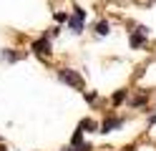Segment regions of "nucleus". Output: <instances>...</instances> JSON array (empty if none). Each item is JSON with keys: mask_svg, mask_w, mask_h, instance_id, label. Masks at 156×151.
Masks as SVG:
<instances>
[{"mask_svg": "<svg viewBox=\"0 0 156 151\" xmlns=\"http://www.w3.org/2000/svg\"><path fill=\"white\" fill-rule=\"evenodd\" d=\"M58 78H61L63 83L73 86V88H83V78L78 76L76 70H71V68H61V70H58Z\"/></svg>", "mask_w": 156, "mask_h": 151, "instance_id": "obj_1", "label": "nucleus"}, {"mask_svg": "<svg viewBox=\"0 0 156 151\" xmlns=\"http://www.w3.org/2000/svg\"><path fill=\"white\" fill-rule=\"evenodd\" d=\"M78 128H81V131H98L101 126L96 124V121H91V118H83L81 124H78Z\"/></svg>", "mask_w": 156, "mask_h": 151, "instance_id": "obj_4", "label": "nucleus"}, {"mask_svg": "<svg viewBox=\"0 0 156 151\" xmlns=\"http://www.w3.org/2000/svg\"><path fill=\"white\" fill-rule=\"evenodd\" d=\"M96 98H98V93H96V91H88V93H86V101H88V103H93Z\"/></svg>", "mask_w": 156, "mask_h": 151, "instance_id": "obj_10", "label": "nucleus"}, {"mask_svg": "<svg viewBox=\"0 0 156 151\" xmlns=\"http://www.w3.org/2000/svg\"><path fill=\"white\" fill-rule=\"evenodd\" d=\"M78 151H93V146H91V144H81V146H78Z\"/></svg>", "mask_w": 156, "mask_h": 151, "instance_id": "obj_13", "label": "nucleus"}, {"mask_svg": "<svg viewBox=\"0 0 156 151\" xmlns=\"http://www.w3.org/2000/svg\"><path fill=\"white\" fill-rule=\"evenodd\" d=\"M3 58H5V60H18V53H10V50H5Z\"/></svg>", "mask_w": 156, "mask_h": 151, "instance_id": "obj_12", "label": "nucleus"}, {"mask_svg": "<svg viewBox=\"0 0 156 151\" xmlns=\"http://www.w3.org/2000/svg\"><path fill=\"white\" fill-rule=\"evenodd\" d=\"M151 124H156V113H154V116H151Z\"/></svg>", "mask_w": 156, "mask_h": 151, "instance_id": "obj_14", "label": "nucleus"}, {"mask_svg": "<svg viewBox=\"0 0 156 151\" xmlns=\"http://www.w3.org/2000/svg\"><path fill=\"white\" fill-rule=\"evenodd\" d=\"M68 28H73V33H81V30H83V20L81 18H71V15H68Z\"/></svg>", "mask_w": 156, "mask_h": 151, "instance_id": "obj_5", "label": "nucleus"}, {"mask_svg": "<svg viewBox=\"0 0 156 151\" xmlns=\"http://www.w3.org/2000/svg\"><path fill=\"white\" fill-rule=\"evenodd\" d=\"M144 40H146V35L139 30V33H133V35H131V45H133V48H139V45H144Z\"/></svg>", "mask_w": 156, "mask_h": 151, "instance_id": "obj_6", "label": "nucleus"}, {"mask_svg": "<svg viewBox=\"0 0 156 151\" xmlns=\"http://www.w3.org/2000/svg\"><path fill=\"white\" fill-rule=\"evenodd\" d=\"M48 38H51V35L45 33L43 38H38V40H33V45H30V48L35 50L38 56H51V43H48Z\"/></svg>", "mask_w": 156, "mask_h": 151, "instance_id": "obj_2", "label": "nucleus"}, {"mask_svg": "<svg viewBox=\"0 0 156 151\" xmlns=\"http://www.w3.org/2000/svg\"><path fill=\"white\" fill-rule=\"evenodd\" d=\"M126 96H129L126 91H116V93H113V103H123V101H126Z\"/></svg>", "mask_w": 156, "mask_h": 151, "instance_id": "obj_8", "label": "nucleus"}, {"mask_svg": "<svg viewBox=\"0 0 156 151\" xmlns=\"http://www.w3.org/2000/svg\"><path fill=\"white\" fill-rule=\"evenodd\" d=\"M123 124V118H106L103 121V126H101V134H111L113 128H119Z\"/></svg>", "mask_w": 156, "mask_h": 151, "instance_id": "obj_3", "label": "nucleus"}, {"mask_svg": "<svg viewBox=\"0 0 156 151\" xmlns=\"http://www.w3.org/2000/svg\"><path fill=\"white\" fill-rule=\"evenodd\" d=\"M73 15L83 20V18H86V10H83V8H73Z\"/></svg>", "mask_w": 156, "mask_h": 151, "instance_id": "obj_11", "label": "nucleus"}, {"mask_svg": "<svg viewBox=\"0 0 156 151\" xmlns=\"http://www.w3.org/2000/svg\"><path fill=\"white\" fill-rule=\"evenodd\" d=\"M96 33H98V35H106V33H108V20H101V23L96 25Z\"/></svg>", "mask_w": 156, "mask_h": 151, "instance_id": "obj_7", "label": "nucleus"}, {"mask_svg": "<svg viewBox=\"0 0 156 151\" xmlns=\"http://www.w3.org/2000/svg\"><path fill=\"white\" fill-rule=\"evenodd\" d=\"M146 103V96H136V98H131V106H144Z\"/></svg>", "mask_w": 156, "mask_h": 151, "instance_id": "obj_9", "label": "nucleus"}]
</instances>
